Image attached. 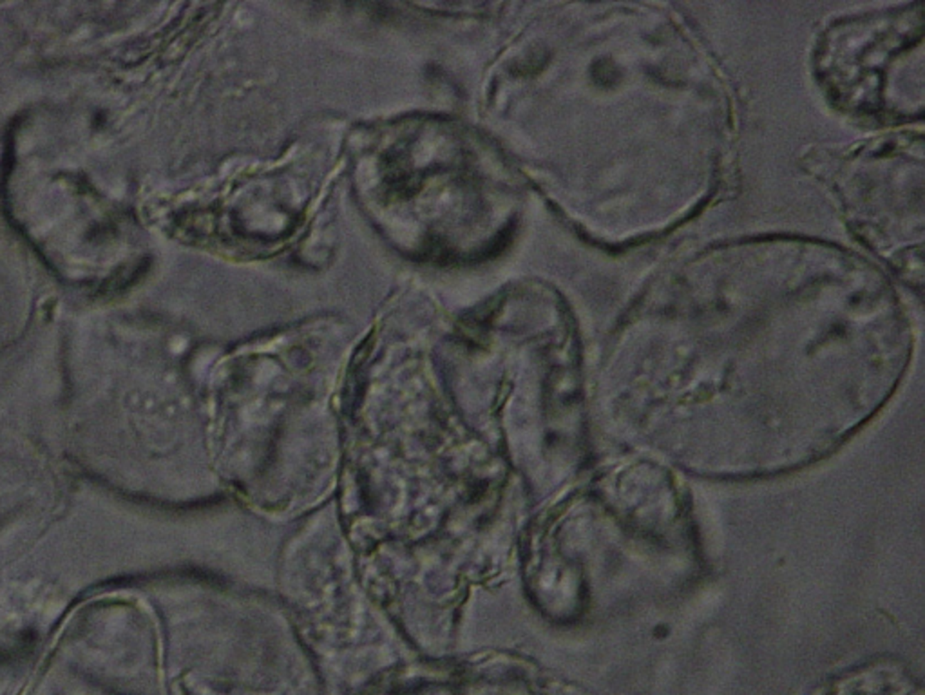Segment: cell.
<instances>
[{"mask_svg":"<svg viewBox=\"0 0 925 695\" xmlns=\"http://www.w3.org/2000/svg\"><path fill=\"white\" fill-rule=\"evenodd\" d=\"M817 695H921L897 668H865L830 684Z\"/></svg>","mask_w":925,"mask_h":695,"instance_id":"obj_1","label":"cell"}]
</instances>
